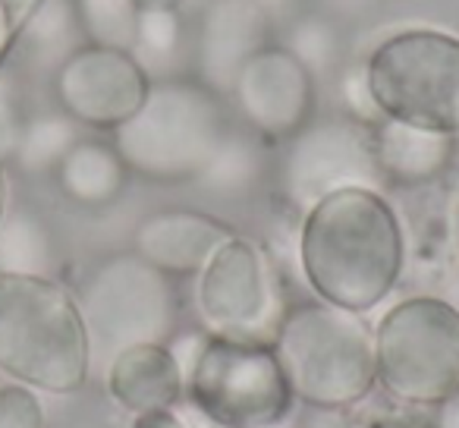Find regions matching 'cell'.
Masks as SVG:
<instances>
[{
	"mask_svg": "<svg viewBox=\"0 0 459 428\" xmlns=\"http://www.w3.org/2000/svg\"><path fill=\"white\" fill-rule=\"evenodd\" d=\"M406 256V227L381 189L350 186L302 211V277L327 306L352 315L377 309L400 284Z\"/></svg>",
	"mask_w": 459,
	"mask_h": 428,
	"instance_id": "obj_1",
	"label": "cell"
},
{
	"mask_svg": "<svg viewBox=\"0 0 459 428\" xmlns=\"http://www.w3.org/2000/svg\"><path fill=\"white\" fill-rule=\"evenodd\" d=\"M0 371L45 394H76L91 371L79 300L48 275L0 271Z\"/></svg>",
	"mask_w": 459,
	"mask_h": 428,
	"instance_id": "obj_2",
	"label": "cell"
},
{
	"mask_svg": "<svg viewBox=\"0 0 459 428\" xmlns=\"http://www.w3.org/2000/svg\"><path fill=\"white\" fill-rule=\"evenodd\" d=\"M271 346L302 406L352 409L377 388L375 331L362 315L321 300L293 302Z\"/></svg>",
	"mask_w": 459,
	"mask_h": 428,
	"instance_id": "obj_3",
	"label": "cell"
},
{
	"mask_svg": "<svg viewBox=\"0 0 459 428\" xmlns=\"http://www.w3.org/2000/svg\"><path fill=\"white\" fill-rule=\"evenodd\" d=\"M221 95L202 79H154L148 98L114 133L129 173L152 183H195L227 135Z\"/></svg>",
	"mask_w": 459,
	"mask_h": 428,
	"instance_id": "obj_4",
	"label": "cell"
},
{
	"mask_svg": "<svg viewBox=\"0 0 459 428\" xmlns=\"http://www.w3.org/2000/svg\"><path fill=\"white\" fill-rule=\"evenodd\" d=\"M362 83L381 120L459 139V35L434 26L396 29L368 51Z\"/></svg>",
	"mask_w": 459,
	"mask_h": 428,
	"instance_id": "obj_5",
	"label": "cell"
},
{
	"mask_svg": "<svg viewBox=\"0 0 459 428\" xmlns=\"http://www.w3.org/2000/svg\"><path fill=\"white\" fill-rule=\"evenodd\" d=\"M375 369L396 403L440 406L459 390V306L434 293L394 302L375 328Z\"/></svg>",
	"mask_w": 459,
	"mask_h": 428,
	"instance_id": "obj_6",
	"label": "cell"
},
{
	"mask_svg": "<svg viewBox=\"0 0 459 428\" xmlns=\"http://www.w3.org/2000/svg\"><path fill=\"white\" fill-rule=\"evenodd\" d=\"M183 403L217 428H287L299 406L274 346L217 334L186 371Z\"/></svg>",
	"mask_w": 459,
	"mask_h": 428,
	"instance_id": "obj_7",
	"label": "cell"
},
{
	"mask_svg": "<svg viewBox=\"0 0 459 428\" xmlns=\"http://www.w3.org/2000/svg\"><path fill=\"white\" fill-rule=\"evenodd\" d=\"M76 300L89 325L91 346H104L110 356L133 344H170L179 321L173 277L133 249L98 262Z\"/></svg>",
	"mask_w": 459,
	"mask_h": 428,
	"instance_id": "obj_8",
	"label": "cell"
},
{
	"mask_svg": "<svg viewBox=\"0 0 459 428\" xmlns=\"http://www.w3.org/2000/svg\"><path fill=\"white\" fill-rule=\"evenodd\" d=\"M195 302L208 334L246 344H274L287 312L281 275L268 249L239 233L198 271Z\"/></svg>",
	"mask_w": 459,
	"mask_h": 428,
	"instance_id": "obj_9",
	"label": "cell"
},
{
	"mask_svg": "<svg viewBox=\"0 0 459 428\" xmlns=\"http://www.w3.org/2000/svg\"><path fill=\"white\" fill-rule=\"evenodd\" d=\"M365 186L387 189L375 154V127L356 117H325L287 139L281 164V189L306 211L337 189Z\"/></svg>",
	"mask_w": 459,
	"mask_h": 428,
	"instance_id": "obj_10",
	"label": "cell"
},
{
	"mask_svg": "<svg viewBox=\"0 0 459 428\" xmlns=\"http://www.w3.org/2000/svg\"><path fill=\"white\" fill-rule=\"evenodd\" d=\"M152 83L133 51L85 41L54 70V98L73 123L114 133L145 104Z\"/></svg>",
	"mask_w": 459,
	"mask_h": 428,
	"instance_id": "obj_11",
	"label": "cell"
},
{
	"mask_svg": "<svg viewBox=\"0 0 459 428\" xmlns=\"http://www.w3.org/2000/svg\"><path fill=\"white\" fill-rule=\"evenodd\" d=\"M230 95L258 139L287 142L315 120L318 79L287 45H264L237 73Z\"/></svg>",
	"mask_w": 459,
	"mask_h": 428,
	"instance_id": "obj_12",
	"label": "cell"
},
{
	"mask_svg": "<svg viewBox=\"0 0 459 428\" xmlns=\"http://www.w3.org/2000/svg\"><path fill=\"white\" fill-rule=\"evenodd\" d=\"M271 13L264 0H208L195 35L198 79L217 95H230L237 73L268 45Z\"/></svg>",
	"mask_w": 459,
	"mask_h": 428,
	"instance_id": "obj_13",
	"label": "cell"
},
{
	"mask_svg": "<svg viewBox=\"0 0 459 428\" xmlns=\"http://www.w3.org/2000/svg\"><path fill=\"white\" fill-rule=\"evenodd\" d=\"M233 227L192 208L154 211L135 227L133 252L170 277H198L208 258L233 237Z\"/></svg>",
	"mask_w": 459,
	"mask_h": 428,
	"instance_id": "obj_14",
	"label": "cell"
},
{
	"mask_svg": "<svg viewBox=\"0 0 459 428\" xmlns=\"http://www.w3.org/2000/svg\"><path fill=\"white\" fill-rule=\"evenodd\" d=\"M104 384L110 400L129 415L177 406L186 394L183 369L170 344H133L117 350L108 362Z\"/></svg>",
	"mask_w": 459,
	"mask_h": 428,
	"instance_id": "obj_15",
	"label": "cell"
},
{
	"mask_svg": "<svg viewBox=\"0 0 459 428\" xmlns=\"http://www.w3.org/2000/svg\"><path fill=\"white\" fill-rule=\"evenodd\" d=\"M375 154L387 186L428 189L453 164L456 139L396 120H381L375 123Z\"/></svg>",
	"mask_w": 459,
	"mask_h": 428,
	"instance_id": "obj_16",
	"label": "cell"
},
{
	"mask_svg": "<svg viewBox=\"0 0 459 428\" xmlns=\"http://www.w3.org/2000/svg\"><path fill=\"white\" fill-rule=\"evenodd\" d=\"M57 186L70 202L82 208H104L126 189V164L117 154L114 142L79 139L57 164Z\"/></svg>",
	"mask_w": 459,
	"mask_h": 428,
	"instance_id": "obj_17",
	"label": "cell"
},
{
	"mask_svg": "<svg viewBox=\"0 0 459 428\" xmlns=\"http://www.w3.org/2000/svg\"><path fill=\"white\" fill-rule=\"evenodd\" d=\"M51 265L54 240L45 221L22 208L7 211L0 221V271L4 275H48Z\"/></svg>",
	"mask_w": 459,
	"mask_h": 428,
	"instance_id": "obj_18",
	"label": "cell"
},
{
	"mask_svg": "<svg viewBox=\"0 0 459 428\" xmlns=\"http://www.w3.org/2000/svg\"><path fill=\"white\" fill-rule=\"evenodd\" d=\"M20 26L22 45L39 60H57L60 64L66 54L85 45L73 0H39Z\"/></svg>",
	"mask_w": 459,
	"mask_h": 428,
	"instance_id": "obj_19",
	"label": "cell"
},
{
	"mask_svg": "<svg viewBox=\"0 0 459 428\" xmlns=\"http://www.w3.org/2000/svg\"><path fill=\"white\" fill-rule=\"evenodd\" d=\"M264 173V152L255 139L249 135H233L227 133L223 142L217 145L214 158L195 179L214 196H243L262 179Z\"/></svg>",
	"mask_w": 459,
	"mask_h": 428,
	"instance_id": "obj_20",
	"label": "cell"
},
{
	"mask_svg": "<svg viewBox=\"0 0 459 428\" xmlns=\"http://www.w3.org/2000/svg\"><path fill=\"white\" fill-rule=\"evenodd\" d=\"M79 142V123H73L66 114H41L26 120L20 148L13 161L26 173L57 170V164L66 158L73 145Z\"/></svg>",
	"mask_w": 459,
	"mask_h": 428,
	"instance_id": "obj_21",
	"label": "cell"
},
{
	"mask_svg": "<svg viewBox=\"0 0 459 428\" xmlns=\"http://www.w3.org/2000/svg\"><path fill=\"white\" fill-rule=\"evenodd\" d=\"M186 41L183 16L179 10H152V13H139L135 20V41L133 54L148 76H154V70H164L167 64L179 57Z\"/></svg>",
	"mask_w": 459,
	"mask_h": 428,
	"instance_id": "obj_22",
	"label": "cell"
},
{
	"mask_svg": "<svg viewBox=\"0 0 459 428\" xmlns=\"http://www.w3.org/2000/svg\"><path fill=\"white\" fill-rule=\"evenodd\" d=\"M79 29L89 45L126 48L133 51L135 41V13L129 0H73Z\"/></svg>",
	"mask_w": 459,
	"mask_h": 428,
	"instance_id": "obj_23",
	"label": "cell"
},
{
	"mask_svg": "<svg viewBox=\"0 0 459 428\" xmlns=\"http://www.w3.org/2000/svg\"><path fill=\"white\" fill-rule=\"evenodd\" d=\"M287 48L312 70V76H325L340 57V32L333 22L321 20V16H306L290 29Z\"/></svg>",
	"mask_w": 459,
	"mask_h": 428,
	"instance_id": "obj_24",
	"label": "cell"
},
{
	"mask_svg": "<svg viewBox=\"0 0 459 428\" xmlns=\"http://www.w3.org/2000/svg\"><path fill=\"white\" fill-rule=\"evenodd\" d=\"M45 406L39 390L20 381L0 384V428H45Z\"/></svg>",
	"mask_w": 459,
	"mask_h": 428,
	"instance_id": "obj_25",
	"label": "cell"
},
{
	"mask_svg": "<svg viewBox=\"0 0 459 428\" xmlns=\"http://www.w3.org/2000/svg\"><path fill=\"white\" fill-rule=\"evenodd\" d=\"M22 129H26V110H22L20 85L0 66V161H10L16 154Z\"/></svg>",
	"mask_w": 459,
	"mask_h": 428,
	"instance_id": "obj_26",
	"label": "cell"
},
{
	"mask_svg": "<svg viewBox=\"0 0 459 428\" xmlns=\"http://www.w3.org/2000/svg\"><path fill=\"white\" fill-rule=\"evenodd\" d=\"M293 428H359L350 409H321V406H302L293 413Z\"/></svg>",
	"mask_w": 459,
	"mask_h": 428,
	"instance_id": "obj_27",
	"label": "cell"
},
{
	"mask_svg": "<svg viewBox=\"0 0 459 428\" xmlns=\"http://www.w3.org/2000/svg\"><path fill=\"white\" fill-rule=\"evenodd\" d=\"M129 428H189V413H186V403L164 409H145V413H135Z\"/></svg>",
	"mask_w": 459,
	"mask_h": 428,
	"instance_id": "obj_28",
	"label": "cell"
},
{
	"mask_svg": "<svg viewBox=\"0 0 459 428\" xmlns=\"http://www.w3.org/2000/svg\"><path fill=\"white\" fill-rule=\"evenodd\" d=\"M356 425L359 428H434V422L419 413H377L356 422Z\"/></svg>",
	"mask_w": 459,
	"mask_h": 428,
	"instance_id": "obj_29",
	"label": "cell"
},
{
	"mask_svg": "<svg viewBox=\"0 0 459 428\" xmlns=\"http://www.w3.org/2000/svg\"><path fill=\"white\" fill-rule=\"evenodd\" d=\"M434 428H459V390L446 397L440 406H434Z\"/></svg>",
	"mask_w": 459,
	"mask_h": 428,
	"instance_id": "obj_30",
	"label": "cell"
},
{
	"mask_svg": "<svg viewBox=\"0 0 459 428\" xmlns=\"http://www.w3.org/2000/svg\"><path fill=\"white\" fill-rule=\"evenodd\" d=\"M16 20H13V13L7 10V4L0 0V60H4V54L10 51V45H13V39H16Z\"/></svg>",
	"mask_w": 459,
	"mask_h": 428,
	"instance_id": "obj_31",
	"label": "cell"
},
{
	"mask_svg": "<svg viewBox=\"0 0 459 428\" xmlns=\"http://www.w3.org/2000/svg\"><path fill=\"white\" fill-rule=\"evenodd\" d=\"M186 0H129L135 13H152V10H179Z\"/></svg>",
	"mask_w": 459,
	"mask_h": 428,
	"instance_id": "obj_32",
	"label": "cell"
},
{
	"mask_svg": "<svg viewBox=\"0 0 459 428\" xmlns=\"http://www.w3.org/2000/svg\"><path fill=\"white\" fill-rule=\"evenodd\" d=\"M7 4V10L13 13V20H16V26H20L22 20H26L29 13H32V7L39 4V0H4Z\"/></svg>",
	"mask_w": 459,
	"mask_h": 428,
	"instance_id": "obj_33",
	"label": "cell"
},
{
	"mask_svg": "<svg viewBox=\"0 0 459 428\" xmlns=\"http://www.w3.org/2000/svg\"><path fill=\"white\" fill-rule=\"evenodd\" d=\"M7 196H10L7 170H4V161H0V221H4V214H7Z\"/></svg>",
	"mask_w": 459,
	"mask_h": 428,
	"instance_id": "obj_34",
	"label": "cell"
},
{
	"mask_svg": "<svg viewBox=\"0 0 459 428\" xmlns=\"http://www.w3.org/2000/svg\"><path fill=\"white\" fill-rule=\"evenodd\" d=\"M186 413H189V428H217L214 422H208V419H202V415L195 413V409L186 403Z\"/></svg>",
	"mask_w": 459,
	"mask_h": 428,
	"instance_id": "obj_35",
	"label": "cell"
},
{
	"mask_svg": "<svg viewBox=\"0 0 459 428\" xmlns=\"http://www.w3.org/2000/svg\"><path fill=\"white\" fill-rule=\"evenodd\" d=\"M453 240H456V249H459V202H456V211H453Z\"/></svg>",
	"mask_w": 459,
	"mask_h": 428,
	"instance_id": "obj_36",
	"label": "cell"
}]
</instances>
